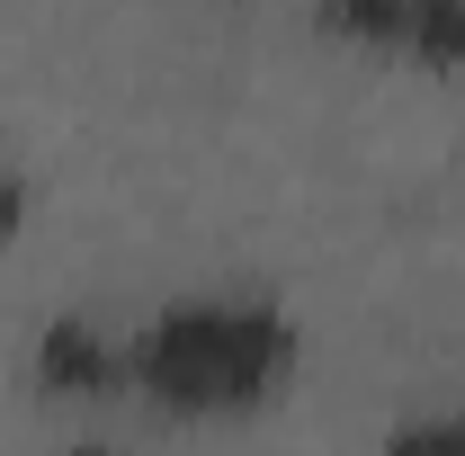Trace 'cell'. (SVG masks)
<instances>
[{"label":"cell","instance_id":"277c9868","mask_svg":"<svg viewBox=\"0 0 465 456\" xmlns=\"http://www.w3.org/2000/svg\"><path fill=\"white\" fill-rule=\"evenodd\" d=\"M376 456H465V411H411L385 430Z\"/></svg>","mask_w":465,"mask_h":456},{"label":"cell","instance_id":"7a4b0ae2","mask_svg":"<svg viewBox=\"0 0 465 456\" xmlns=\"http://www.w3.org/2000/svg\"><path fill=\"white\" fill-rule=\"evenodd\" d=\"M322 36L367 45V55L411 63H465V0H313Z\"/></svg>","mask_w":465,"mask_h":456},{"label":"cell","instance_id":"8992f818","mask_svg":"<svg viewBox=\"0 0 465 456\" xmlns=\"http://www.w3.org/2000/svg\"><path fill=\"white\" fill-rule=\"evenodd\" d=\"M63 456H116V448H63Z\"/></svg>","mask_w":465,"mask_h":456},{"label":"cell","instance_id":"5b68a950","mask_svg":"<svg viewBox=\"0 0 465 456\" xmlns=\"http://www.w3.org/2000/svg\"><path fill=\"white\" fill-rule=\"evenodd\" d=\"M18 224H27V179H18V171H0V242H9Z\"/></svg>","mask_w":465,"mask_h":456},{"label":"cell","instance_id":"3957f363","mask_svg":"<svg viewBox=\"0 0 465 456\" xmlns=\"http://www.w3.org/2000/svg\"><path fill=\"white\" fill-rule=\"evenodd\" d=\"M36 385L45 394H116V385H134L125 376V341H108L90 313H54L36 332Z\"/></svg>","mask_w":465,"mask_h":456},{"label":"cell","instance_id":"6da1fadb","mask_svg":"<svg viewBox=\"0 0 465 456\" xmlns=\"http://www.w3.org/2000/svg\"><path fill=\"white\" fill-rule=\"evenodd\" d=\"M295 358H304V341H295L287 304H269V295H188V304H162L125 341V376L162 411L206 421V411H260L295 376Z\"/></svg>","mask_w":465,"mask_h":456}]
</instances>
